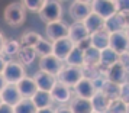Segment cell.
I'll use <instances>...</instances> for the list:
<instances>
[{
    "mask_svg": "<svg viewBox=\"0 0 129 113\" xmlns=\"http://www.w3.org/2000/svg\"><path fill=\"white\" fill-rule=\"evenodd\" d=\"M107 113H126V103L120 99V97H116V99H112L109 101V106H107Z\"/></svg>",
    "mask_w": 129,
    "mask_h": 113,
    "instance_id": "4dcf8cb0",
    "label": "cell"
},
{
    "mask_svg": "<svg viewBox=\"0 0 129 113\" xmlns=\"http://www.w3.org/2000/svg\"><path fill=\"white\" fill-rule=\"evenodd\" d=\"M38 15H39L41 20L45 23L58 20L62 16V6H61L59 0H44L41 9L38 10Z\"/></svg>",
    "mask_w": 129,
    "mask_h": 113,
    "instance_id": "7a4b0ae2",
    "label": "cell"
},
{
    "mask_svg": "<svg viewBox=\"0 0 129 113\" xmlns=\"http://www.w3.org/2000/svg\"><path fill=\"white\" fill-rule=\"evenodd\" d=\"M83 23H84V26L87 28L88 33H93V32H96V30L105 28V19L102 18V16H99L97 13L91 12L87 18L83 20Z\"/></svg>",
    "mask_w": 129,
    "mask_h": 113,
    "instance_id": "44dd1931",
    "label": "cell"
},
{
    "mask_svg": "<svg viewBox=\"0 0 129 113\" xmlns=\"http://www.w3.org/2000/svg\"><path fill=\"white\" fill-rule=\"evenodd\" d=\"M51 96H52L54 101H58L61 104H64V103H68L71 99V96L74 94V91H73V87L70 86H67V84L61 83L57 80V83L54 84V87L51 89Z\"/></svg>",
    "mask_w": 129,
    "mask_h": 113,
    "instance_id": "9c48e42d",
    "label": "cell"
},
{
    "mask_svg": "<svg viewBox=\"0 0 129 113\" xmlns=\"http://www.w3.org/2000/svg\"><path fill=\"white\" fill-rule=\"evenodd\" d=\"M109 38H110V32L107 29H99L90 33V39H91V47L97 48V49H103V48L109 47Z\"/></svg>",
    "mask_w": 129,
    "mask_h": 113,
    "instance_id": "e0dca14e",
    "label": "cell"
},
{
    "mask_svg": "<svg viewBox=\"0 0 129 113\" xmlns=\"http://www.w3.org/2000/svg\"><path fill=\"white\" fill-rule=\"evenodd\" d=\"M100 64V49L94 47H88L84 49V65L97 67Z\"/></svg>",
    "mask_w": 129,
    "mask_h": 113,
    "instance_id": "4316f807",
    "label": "cell"
},
{
    "mask_svg": "<svg viewBox=\"0 0 129 113\" xmlns=\"http://www.w3.org/2000/svg\"><path fill=\"white\" fill-rule=\"evenodd\" d=\"M6 62H7V60L0 54V72H3V70H5V67H6Z\"/></svg>",
    "mask_w": 129,
    "mask_h": 113,
    "instance_id": "f35d334b",
    "label": "cell"
},
{
    "mask_svg": "<svg viewBox=\"0 0 129 113\" xmlns=\"http://www.w3.org/2000/svg\"><path fill=\"white\" fill-rule=\"evenodd\" d=\"M16 86H18V90L22 94V97H32L36 93V90H38L35 80L30 77H26V76L22 80H19L16 83Z\"/></svg>",
    "mask_w": 129,
    "mask_h": 113,
    "instance_id": "ac0fdd59",
    "label": "cell"
},
{
    "mask_svg": "<svg viewBox=\"0 0 129 113\" xmlns=\"http://www.w3.org/2000/svg\"><path fill=\"white\" fill-rule=\"evenodd\" d=\"M2 74L6 80V83H18L19 80H22L26 76L25 65L19 61H7Z\"/></svg>",
    "mask_w": 129,
    "mask_h": 113,
    "instance_id": "277c9868",
    "label": "cell"
},
{
    "mask_svg": "<svg viewBox=\"0 0 129 113\" xmlns=\"http://www.w3.org/2000/svg\"><path fill=\"white\" fill-rule=\"evenodd\" d=\"M126 104L129 103V83L125 81V83L120 84V96H119Z\"/></svg>",
    "mask_w": 129,
    "mask_h": 113,
    "instance_id": "836d02e7",
    "label": "cell"
},
{
    "mask_svg": "<svg viewBox=\"0 0 129 113\" xmlns=\"http://www.w3.org/2000/svg\"><path fill=\"white\" fill-rule=\"evenodd\" d=\"M68 109L70 112L74 113H91L93 112V106H91V100L81 97L78 94H73L70 101H68Z\"/></svg>",
    "mask_w": 129,
    "mask_h": 113,
    "instance_id": "30bf717a",
    "label": "cell"
},
{
    "mask_svg": "<svg viewBox=\"0 0 129 113\" xmlns=\"http://www.w3.org/2000/svg\"><path fill=\"white\" fill-rule=\"evenodd\" d=\"M34 80H35L36 83V87L39 90H47V91H51V89L54 87V84L57 83V77L54 76V74H49L47 71H39L35 72V76H34Z\"/></svg>",
    "mask_w": 129,
    "mask_h": 113,
    "instance_id": "5bb4252c",
    "label": "cell"
},
{
    "mask_svg": "<svg viewBox=\"0 0 129 113\" xmlns=\"http://www.w3.org/2000/svg\"><path fill=\"white\" fill-rule=\"evenodd\" d=\"M35 51H36V55L39 57H44V55H48V54H52V42L49 39H44L41 38L39 41L35 44Z\"/></svg>",
    "mask_w": 129,
    "mask_h": 113,
    "instance_id": "f546056e",
    "label": "cell"
},
{
    "mask_svg": "<svg viewBox=\"0 0 129 113\" xmlns=\"http://www.w3.org/2000/svg\"><path fill=\"white\" fill-rule=\"evenodd\" d=\"M117 12H129V0H115Z\"/></svg>",
    "mask_w": 129,
    "mask_h": 113,
    "instance_id": "e575fe53",
    "label": "cell"
},
{
    "mask_svg": "<svg viewBox=\"0 0 129 113\" xmlns=\"http://www.w3.org/2000/svg\"><path fill=\"white\" fill-rule=\"evenodd\" d=\"M65 64L67 65H77V67H83L84 65V51L80 49L78 47H73L68 55L65 57Z\"/></svg>",
    "mask_w": 129,
    "mask_h": 113,
    "instance_id": "cb8c5ba5",
    "label": "cell"
},
{
    "mask_svg": "<svg viewBox=\"0 0 129 113\" xmlns=\"http://www.w3.org/2000/svg\"><path fill=\"white\" fill-rule=\"evenodd\" d=\"M117 61H119V54L115 49H112L110 47L100 49V65L107 68V67L113 65L115 62H117Z\"/></svg>",
    "mask_w": 129,
    "mask_h": 113,
    "instance_id": "603a6c76",
    "label": "cell"
},
{
    "mask_svg": "<svg viewBox=\"0 0 129 113\" xmlns=\"http://www.w3.org/2000/svg\"><path fill=\"white\" fill-rule=\"evenodd\" d=\"M15 113H35L38 112V107L32 100V97H22L20 100L13 106Z\"/></svg>",
    "mask_w": 129,
    "mask_h": 113,
    "instance_id": "484cf974",
    "label": "cell"
},
{
    "mask_svg": "<svg viewBox=\"0 0 129 113\" xmlns=\"http://www.w3.org/2000/svg\"><path fill=\"white\" fill-rule=\"evenodd\" d=\"M0 96H2V101H6L12 106H15L22 99V94L19 93L16 83H6V86L0 91Z\"/></svg>",
    "mask_w": 129,
    "mask_h": 113,
    "instance_id": "2e32d148",
    "label": "cell"
},
{
    "mask_svg": "<svg viewBox=\"0 0 129 113\" xmlns=\"http://www.w3.org/2000/svg\"><path fill=\"white\" fill-rule=\"evenodd\" d=\"M5 41H6V38H5V35L0 32V52H2V49H3V45H5Z\"/></svg>",
    "mask_w": 129,
    "mask_h": 113,
    "instance_id": "60d3db41",
    "label": "cell"
},
{
    "mask_svg": "<svg viewBox=\"0 0 129 113\" xmlns=\"http://www.w3.org/2000/svg\"><path fill=\"white\" fill-rule=\"evenodd\" d=\"M84 76V70L83 67L77 65H62V68L58 71V74L55 76L58 81L67 84L70 87H74V84Z\"/></svg>",
    "mask_w": 129,
    "mask_h": 113,
    "instance_id": "3957f363",
    "label": "cell"
},
{
    "mask_svg": "<svg viewBox=\"0 0 129 113\" xmlns=\"http://www.w3.org/2000/svg\"><path fill=\"white\" fill-rule=\"evenodd\" d=\"M3 19L7 25L18 28L26 19V9L22 3H10L3 12Z\"/></svg>",
    "mask_w": 129,
    "mask_h": 113,
    "instance_id": "6da1fadb",
    "label": "cell"
},
{
    "mask_svg": "<svg viewBox=\"0 0 129 113\" xmlns=\"http://www.w3.org/2000/svg\"><path fill=\"white\" fill-rule=\"evenodd\" d=\"M112 2H115V0H112Z\"/></svg>",
    "mask_w": 129,
    "mask_h": 113,
    "instance_id": "bcb514c9",
    "label": "cell"
},
{
    "mask_svg": "<svg viewBox=\"0 0 129 113\" xmlns=\"http://www.w3.org/2000/svg\"><path fill=\"white\" fill-rule=\"evenodd\" d=\"M91 100V106H93V112L97 113H105L107 110V106H109V101L110 99L102 91V90H96V93L93 94V97L90 99Z\"/></svg>",
    "mask_w": 129,
    "mask_h": 113,
    "instance_id": "d6986e66",
    "label": "cell"
},
{
    "mask_svg": "<svg viewBox=\"0 0 129 113\" xmlns=\"http://www.w3.org/2000/svg\"><path fill=\"white\" fill-rule=\"evenodd\" d=\"M77 2H84V3H90L91 0H77Z\"/></svg>",
    "mask_w": 129,
    "mask_h": 113,
    "instance_id": "7bdbcfd3",
    "label": "cell"
},
{
    "mask_svg": "<svg viewBox=\"0 0 129 113\" xmlns=\"http://www.w3.org/2000/svg\"><path fill=\"white\" fill-rule=\"evenodd\" d=\"M91 13V5L84 2H73L70 6V16L74 22H83Z\"/></svg>",
    "mask_w": 129,
    "mask_h": 113,
    "instance_id": "7c38bea8",
    "label": "cell"
},
{
    "mask_svg": "<svg viewBox=\"0 0 129 113\" xmlns=\"http://www.w3.org/2000/svg\"><path fill=\"white\" fill-rule=\"evenodd\" d=\"M6 86V80H5V77H3V74L0 72V91H2V89Z\"/></svg>",
    "mask_w": 129,
    "mask_h": 113,
    "instance_id": "ab89813d",
    "label": "cell"
},
{
    "mask_svg": "<svg viewBox=\"0 0 129 113\" xmlns=\"http://www.w3.org/2000/svg\"><path fill=\"white\" fill-rule=\"evenodd\" d=\"M126 112L129 113V103H128V104H126Z\"/></svg>",
    "mask_w": 129,
    "mask_h": 113,
    "instance_id": "ee69618b",
    "label": "cell"
},
{
    "mask_svg": "<svg viewBox=\"0 0 129 113\" xmlns=\"http://www.w3.org/2000/svg\"><path fill=\"white\" fill-rule=\"evenodd\" d=\"M73 47H74L73 41L68 36H65V38H61V39H57V41L52 42V54L57 55L59 60L64 61L68 52L73 49Z\"/></svg>",
    "mask_w": 129,
    "mask_h": 113,
    "instance_id": "9a60e30c",
    "label": "cell"
},
{
    "mask_svg": "<svg viewBox=\"0 0 129 113\" xmlns=\"http://www.w3.org/2000/svg\"><path fill=\"white\" fill-rule=\"evenodd\" d=\"M41 38L42 36L39 33H36V32H26V33H23L20 36L19 44H20V47H35V44Z\"/></svg>",
    "mask_w": 129,
    "mask_h": 113,
    "instance_id": "1f68e13d",
    "label": "cell"
},
{
    "mask_svg": "<svg viewBox=\"0 0 129 113\" xmlns=\"http://www.w3.org/2000/svg\"><path fill=\"white\" fill-rule=\"evenodd\" d=\"M19 48H20V44L18 41H15V39H6L5 41V45H3V49H2L0 54L7 60V57H15L18 54Z\"/></svg>",
    "mask_w": 129,
    "mask_h": 113,
    "instance_id": "f1b7e54d",
    "label": "cell"
},
{
    "mask_svg": "<svg viewBox=\"0 0 129 113\" xmlns=\"http://www.w3.org/2000/svg\"><path fill=\"white\" fill-rule=\"evenodd\" d=\"M119 62H120L129 72V51H126V52H123V54L119 55Z\"/></svg>",
    "mask_w": 129,
    "mask_h": 113,
    "instance_id": "8d00e7d4",
    "label": "cell"
},
{
    "mask_svg": "<svg viewBox=\"0 0 129 113\" xmlns=\"http://www.w3.org/2000/svg\"><path fill=\"white\" fill-rule=\"evenodd\" d=\"M0 103H2V96H0Z\"/></svg>",
    "mask_w": 129,
    "mask_h": 113,
    "instance_id": "f6af8a7d",
    "label": "cell"
},
{
    "mask_svg": "<svg viewBox=\"0 0 129 113\" xmlns=\"http://www.w3.org/2000/svg\"><path fill=\"white\" fill-rule=\"evenodd\" d=\"M20 3L25 6L26 10H30V12H38L41 9L44 0H20Z\"/></svg>",
    "mask_w": 129,
    "mask_h": 113,
    "instance_id": "d6a6232c",
    "label": "cell"
},
{
    "mask_svg": "<svg viewBox=\"0 0 129 113\" xmlns=\"http://www.w3.org/2000/svg\"><path fill=\"white\" fill-rule=\"evenodd\" d=\"M32 100H34V103H35V106L38 107V110L39 109H42V107H51L52 106V96H51V93L49 91H47V90H36V93L34 96H32Z\"/></svg>",
    "mask_w": 129,
    "mask_h": 113,
    "instance_id": "7402d4cb",
    "label": "cell"
},
{
    "mask_svg": "<svg viewBox=\"0 0 129 113\" xmlns=\"http://www.w3.org/2000/svg\"><path fill=\"white\" fill-rule=\"evenodd\" d=\"M47 36L51 42L57 41V39H61V38H65L68 35V25L65 23L64 20H54V22H48L47 23Z\"/></svg>",
    "mask_w": 129,
    "mask_h": 113,
    "instance_id": "8992f818",
    "label": "cell"
},
{
    "mask_svg": "<svg viewBox=\"0 0 129 113\" xmlns=\"http://www.w3.org/2000/svg\"><path fill=\"white\" fill-rule=\"evenodd\" d=\"M109 47L115 49L119 55L123 52L129 51V39L125 30H116V32H110V38H109Z\"/></svg>",
    "mask_w": 129,
    "mask_h": 113,
    "instance_id": "ba28073f",
    "label": "cell"
},
{
    "mask_svg": "<svg viewBox=\"0 0 129 113\" xmlns=\"http://www.w3.org/2000/svg\"><path fill=\"white\" fill-rule=\"evenodd\" d=\"M88 35H90V33H88L87 28L84 26L83 22H76L74 25L68 26V35L67 36L73 41L74 45H76L78 41H81L83 38H86V36H88Z\"/></svg>",
    "mask_w": 129,
    "mask_h": 113,
    "instance_id": "ffe728a7",
    "label": "cell"
},
{
    "mask_svg": "<svg viewBox=\"0 0 129 113\" xmlns=\"http://www.w3.org/2000/svg\"><path fill=\"white\" fill-rule=\"evenodd\" d=\"M13 106L12 104H9L6 101H2L0 103V113H13Z\"/></svg>",
    "mask_w": 129,
    "mask_h": 113,
    "instance_id": "74e56055",
    "label": "cell"
},
{
    "mask_svg": "<svg viewBox=\"0 0 129 113\" xmlns=\"http://www.w3.org/2000/svg\"><path fill=\"white\" fill-rule=\"evenodd\" d=\"M125 33H126V36H128V39H129V26L125 29Z\"/></svg>",
    "mask_w": 129,
    "mask_h": 113,
    "instance_id": "b9f144b4",
    "label": "cell"
},
{
    "mask_svg": "<svg viewBox=\"0 0 129 113\" xmlns=\"http://www.w3.org/2000/svg\"><path fill=\"white\" fill-rule=\"evenodd\" d=\"M39 70L42 71H47L49 74H54V76H57L58 71L62 68L64 65V62L62 60H59L57 55H54V54H48V55H44L41 57V60H39Z\"/></svg>",
    "mask_w": 129,
    "mask_h": 113,
    "instance_id": "52a82bcc",
    "label": "cell"
},
{
    "mask_svg": "<svg viewBox=\"0 0 129 113\" xmlns=\"http://www.w3.org/2000/svg\"><path fill=\"white\" fill-rule=\"evenodd\" d=\"M100 90H102L110 100L120 96V84L115 83V81H110V80H107V78H106V81L103 83V86H102Z\"/></svg>",
    "mask_w": 129,
    "mask_h": 113,
    "instance_id": "83f0119b",
    "label": "cell"
},
{
    "mask_svg": "<svg viewBox=\"0 0 129 113\" xmlns=\"http://www.w3.org/2000/svg\"><path fill=\"white\" fill-rule=\"evenodd\" d=\"M76 47H78L80 49H83V51H84V49H87L88 47H91V39H90V35L86 36V38H83L81 41H78L76 44Z\"/></svg>",
    "mask_w": 129,
    "mask_h": 113,
    "instance_id": "d590c367",
    "label": "cell"
},
{
    "mask_svg": "<svg viewBox=\"0 0 129 113\" xmlns=\"http://www.w3.org/2000/svg\"><path fill=\"white\" fill-rule=\"evenodd\" d=\"M74 94H78L81 97H86V99H91L93 94L96 93V87L93 84V80L90 77H86L83 76L76 84H74Z\"/></svg>",
    "mask_w": 129,
    "mask_h": 113,
    "instance_id": "8fae6325",
    "label": "cell"
},
{
    "mask_svg": "<svg viewBox=\"0 0 129 113\" xmlns=\"http://www.w3.org/2000/svg\"><path fill=\"white\" fill-rule=\"evenodd\" d=\"M90 5H91V12L97 13V15L102 16L105 20L109 19L110 16H113V15L117 12L116 5H115V2H112V0H91Z\"/></svg>",
    "mask_w": 129,
    "mask_h": 113,
    "instance_id": "5b68a950",
    "label": "cell"
},
{
    "mask_svg": "<svg viewBox=\"0 0 129 113\" xmlns=\"http://www.w3.org/2000/svg\"><path fill=\"white\" fill-rule=\"evenodd\" d=\"M105 74H106V78H107V80L115 81V83H119V84L125 83L126 78H128V70H126L119 61L115 62L113 65L107 67Z\"/></svg>",
    "mask_w": 129,
    "mask_h": 113,
    "instance_id": "4fadbf2b",
    "label": "cell"
},
{
    "mask_svg": "<svg viewBox=\"0 0 129 113\" xmlns=\"http://www.w3.org/2000/svg\"><path fill=\"white\" fill-rule=\"evenodd\" d=\"M16 57H18L19 62H22L23 65H30L36 58V51L34 47H20Z\"/></svg>",
    "mask_w": 129,
    "mask_h": 113,
    "instance_id": "d4e9b609",
    "label": "cell"
}]
</instances>
